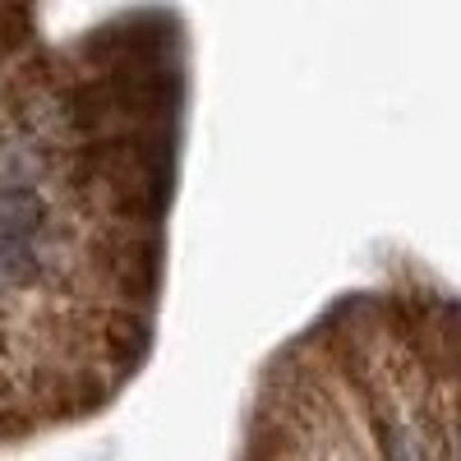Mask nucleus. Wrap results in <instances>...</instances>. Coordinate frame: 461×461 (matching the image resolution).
Wrapping results in <instances>:
<instances>
[{"label": "nucleus", "instance_id": "nucleus-1", "mask_svg": "<svg viewBox=\"0 0 461 461\" xmlns=\"http://www.w3.org/2000/svg\"><path fill=\"white\" fill-rule=\"evenodd\" d=\"M47 208L28 189H0V245H23V236H32L42 226Z\"/></svg>", "mask_w": 461, "mask_h": 461}, {"label": "nucleus", "instance_id": "nucleus-2", "mask_svg": "<svg viewBox=\"0 0 461 461\" xmlns=\"http://www.w3.org/2000/svg\"><path fill=\"white\" fill-rule=\"evenodd\" d=\"M32 273H37V258L23 245H0V291L23 286Z\"/></svg>", "mask_w": 461, "mask_h": 461}]
</instances>
